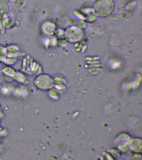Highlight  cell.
<instances>
[{"instance_id": "cell-1", "label": "cell", "mask_w": 142, "mask_h": 160, "mask_svg": "<svg viewBox=\"0 0 142 160\" xmlns=\"http://www.w3.org/2000/svg\"><path fill=\"white\" fill-rule=\"evenodd\" d=\"M113 3L111 0H98L94 6V11L98 16L105 17L113 11Z\"/></svg>"}]
</instances>
